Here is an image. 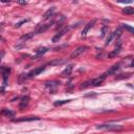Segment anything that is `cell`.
<instances>
[{"instance_id": "1", "label": "cell", "mask_w": 134, "mask_h": 134, "mask_svg": "<svg viewBox=\"0 0 134 134\" xmlns=\"http://www.w3.org/2000/svg\"><path fill=\"white\" fill-rule=\"evenodd\" d=\"M97 129H104V130L108 131H120L123 129L121 125H112V124H104V125H98L96 126Z\"/></svg>"}, {"instance_id": "2", "label": "cell", "mask_w": 134, "mask_h": 134, "mask_svg": "<svg viewBox=\"0 0 134 134\" xmlns=\"http://www.w3.org/2000/svg\"><path fill=\"white\" fill-rule=\"evenodd\" d=\"M68 31H69V26H68V25L62 27V28L60 29V32H58V34L53 36V38H52V42H54V43L59 42V41H60V39H61V38H62Z\"/></svg>"}, {"instance_id": "3", "label": "cell", "mask_w": 134, "mask_h": 134, "mask_svg": "<svg viewBox=\"0 0 134 134\" xmlns=\"http://www.w3.org/2000/svg\"><path fill=\"white\" fill-rule=\"evenodd\" d=\"M87 49H88L87 46H80V47H78L76 50H73L72 53L70 54V59H76V58H78L79 56H81L82 53L85 52Z\"/></svg>"}, {"instance_id": "4", "label": "cell", "mask_w": 134, "mask_h": 134, "mask_svg": "<svg viewBox=\"0 0 134 134\" xmlns=\"http://www.w3.org/2000/svg\"><path fill=\"white\" fill-rule=\"evenodd\" d=\"M59 82H57V81H51V82H46L45 83V86H46V88L48 89L49 91H50V93H54L57 91V88L59 87Z\"/></svg>"}, {"instance_id": "5", "label": "cell", "mask_w": 134, "mask_h": 134, "mask_svg": "<svg viewBox=\"0 0 134 134\" xmlns=\"http://www.w3.org/2000/svg\"><path fill=\"white\" fill-rule=\"evenodd\" d=\"M44 69H45V66H40V67H37V68H35V69H33L32 71H29L27 74H26V78L27 79H32V78H34V77H36V76H38V74H40Z\"/></svg>"}, {"instance_id": "6", "label": "cell", "mask_w": 134, "mask_h": 134, "mask_svg": "<svg viewBox=\"0 0 134 134\" xmlns=\"http://www.w3.org/2000/svg\"><path fill=\"white\" fill-rule=\"evenodd\" d=\"M95 22H96V20H95V19H93V20H91L90 22H88V23L86 24V25L84 26L83 31H82V36H83V37H85L86 35H87V33H88L89 31H90V29H91L93 26H94V24H95Z\"/></svg>"}, {"instance_id": "7", "label": "cell", "mask_w": 134, "mask_h": 134, "mask_svg": "<svg viewBox=\"0 0 134 134\" xmlns=\"http://www.w3.org/2000/svg\"><path fill=\"white\" fill-rule=\"evenodd\" d=\"M106 78H107V74L104 73V74H102L101 77H98L97 79H95V80H92V86H100L101 84L105 81Z\"/></svg>"}, {"instance_id": "8", "label": "cell", "mask_w": 134, "mask_h": 134, "mask_svg": "<svg viewBox=\"0 0 134 134\" xmlns=\"http://www.w3.org/2000/svg\"><path fill=\"white\" fill-rule=\"evenodd\" d=\"M50 25H51V23H47V24H43V25H40L38 28H37V31H35V34H42V33H44V32H46L47 29L50 27Z\"/></svg>"}, {"instance_id": "9", "label": "cell", "mask_w": 134, "mask_h": 134, "mask_svg": "<svg viewBox=\"0 0 134 134\" xmlns=\"http://www.w3.org/2000/svg\"><path fill=\"white\" fill-rule=\"evenodd\" d=\"M121 51H122V43L120 42V43H118V45H116V48L114 49L113 51H111L110 53H109V57H110V58L116 57V56H118V54L121 53Z\"/></svg>"}, {"instance_id": "10", "label": "cell", "mask_w": 134, "mask_h": 134, "mask_svg": "<svg viewBox=\"0 0 134 134\" xmlns=\"http://www.w3.org/2000/svg\"><path fill=\"white\" fill-rule=\"evenodd\" d=\"M39 117L37 116H26V117H21V118H16L14 122H32V121H38Z\"/></svg>"}, {"instance_id": "11", "label": "cell", "mask_w": 134, "mask_h": 134, "mask_svg": "<svg viewBox=\"0 0 134 134\" xmlns=\"http://www.w3.org/2000/svg\"><path fill=\"white\" fill-rule=\"evenodd\" d=\"M29 100H31V98H29V96H23L22 98H21V101H20V105H19V108L21 109H24L25 108L27 105H28V103H29Z\"/></svg>"}, {"instance_id": "12", "label": "cell", "mask_w": 134, "mask_h": 134, "mask_svg": "<svg viewBox=\"0 0 134 134\" xmlns=\"http://www.w3.org/2000/svg\"><path fill=\"white\" fill-rule=\"evenodd\" d=\"M54 12H56V7H50L45 14L43 15V20H47V19H49L50 17H52L53 14H54Z\"/></svg>"}, {"instance_id": "13", "label": "cell", "mask_w": 134, "mask_h": 134, "mask_svg": "<svg viewBox=\"0 0 134 134\" xmlns=\"http://www.w3.org/2000/svg\"><path fill=\"white\" fill-rule=\"evenodd\" d=\"M48 51V48L47 47H41V48H39L36 50V57L35 58H39V57H41L42 54L44 53H46Z\"/></svg>"}, {"instance_id": "14", "label": "cell", "mask_w": 134, "mask_h": 134, "mask_svg": "<svg viewBox=\"0 0 134 134\" xmlns=\"http://www.w3.org/2000/svg\"><path fill=\"white\" fill-rule=\"evenodd\" d=\"M120 69V63H117V64H114V65L112 66V67H110L107 70V72H106V74H112V73H114L116 70H118Z\"/></svg>"}, {"instance_id": "15", "label": "cell", "mask_w": 134, "mask_h": 134, "mask_svg": "<svg viewBox=\"0 0 134 134\" xmlns=\"http://www.w3.org/2000/svg\"><path fill=\"white\" fill-rule=\"evenodd\" d=\"M1 114L2 115H5L6 117H14L15 116V112L8 110V109H4V110H2Z\"/></svg>"}, {"instance_id": "16", "label": "cell", "mask_w": 134, "mask_h": 134, "mask_svg": "<svg viewBox=\"0 0 134 134\" xmlns=\"http://www.w3.org/2000/svg\"><path fill=\"white\" fill-rule=\"evenodd\" d=\"M71 71H72V65H69L62 71V76L63 77H67V76H69V74L71 73Z\"/></svg>"}, {"instance_id": "17", "label": "cell", "mask_w": 134, "mask_h": 134, "mask_svg": "<svg viewBox=\"0 0 134 134\" xmlns=\"http://www.w3.org/2000/svg\"><path fill=\"white\" fill-rule=\"evenodd\" d=\"M35 35H36V34H35V32H32V33H28V34H25V35H23V36L21 37V40H28V39H31V38H33L34 36H35Z\"/></svg>"}, {"instance_id": "18", "label": "cell", "mask_w": 134, "mask_h": 134, "mask_svg": "<svg viewBox=\"0 0 134 134\" xmlns=\"http://www.w3.org/2000/svg\"><path fill=\"white\" fill-rule=\"evenodd\" d=\"M9 71H11V69L9 68H4L3 69V81H4V85H5L6 83V80H7V77L9 74Z\"/></svg>"}, {"instance_id": "19", "label": "cell", "mask_w": 134, "mask_h": 134, "mask_svg": "<svg viewBox=\"0 0 134 134\" xmlns=\"http://www.w3.org/2000/svg\"><path fill=\"white\" fill-rule=\"evenodd\" d=\"M123 13L126 15H132V14H134V8L131 6H128V7L123 9Z\"/></svg>"}, {"instance_id": "20", "label": "cell", "mask_w": 134, "mask_h": 134, "mask_svg": "<svg viewBox=\"0 0 134 134\" xmlns=\"http://www.w3.org/2000/svg\"><path fill=\"white\" fill-rule=\"evenodd\" d=\"M71 100H62V101H57V102H54V106H63V105H65V104L69 103Z\"/></svg>"}, {"instance_id": "21", "label": "cell", "mask_w": 134, "mask_h": 134, "mask_svg": "<svg viewBox=\"0 0 134 134\" xmlns=\"http://www.w3.org/2000/svg\"><path fill=\"white\" fill-rule=\"evenodd\" d=\"M90 85H92V80H89V81H86V82H84L82 85H81V89H85V88H87V87H89Z\"/></svg>"}, {"instance_id": "22", "label": "cell", "mask_w": 134, "mask_h": 134, "mask_svg": "<svg viewBox=\"0 0 134 134\" xmlns=\"http://www.w3.org/2000/svg\"><path fill=\"white\" fill-rule=\"evenodd\" d=\"M112 35H113V38H114V37H116V38L121 37V35H122V29H121V28L115 29V31H114V33H112Z\"/></svg>"}, {"instance_id": "23", "label": "cell", "mask_w": 134, "mask_h": 134, "mask_svg": "<svg viewBox=\"0 0 134 134\" xmlns=\"http://www.w3.org/2000/svg\"><path fill=\"white\" fill-rule=\"evenodd\" d=\"M122 27L123 28H125V29H127V31H129L131 34H133L134 33V29H133V27H131V26H129L128 24H122Z\"/></svg>"}, {"instance_id": "24", "label": "cell", "mask_w": 134, "mask_h": 134, "mask_svg": "<svg viewBox=\"0 0 134 134\" xmlns=\"http://www.w3.org/2000/svg\"><path fill=\"white\" fill-rule=\"evenodd\" d=\"M112 39H113V35H112V33H110V34H109V36H108V38H107V40H106V43H105V45H106V46L109 45V44L111 43Z\"/></svg>"}, {"instance_id": "25", "label": "cell", "mask_w": 134, "mask_h": 134, "mask_svg": "<svg viewBox=\"0 0 134 134\" xmlns=\"http://www.w3.org/2000/svg\"><path fill=\"white\" fill-rule=\"evenodd\" d=\"M132 76V74L131 73H127V74H121V77H116L115 79H116V80H122V79H127V78H130Z\"/></svg>"}, {"instance_id": "26", "label": "cell", "mask_w": 134, "mask_h": 134, "mask_svg": "<svg viewBox=\"0 0 134 134\" xmlns=\"http://www.w3.org/2000/svg\"><path fill=\"white\" fill-rule=\"evenodd\" d=\"M28 20H27V19H24V20H21L20 22H18V23H16V25H15V27H20L21 25H22V24H24V23H26Z\"/></svg>"}, {"instance_id": "27", "label": "cell", "mask_w": 134, "mask_h": 134, "mask_svg": "<svg viewBox=\"0 0 134 134\" xmlns=\"http://www.w3.org/2000/svg\"><path fill=\"white\" fill-rule=\"evenodd\" d=\"M107 32H108V27H107V26H104V27H103V31H102L101 37H105L106 34H107Z\"/></svg>"}, {"instance_id": "28", "label": "cell", "mask_w": 134, "mask_h": 134, "mask_svg": "<svg viewBox=\"0 0 134 134\" xmlns=\"http://www.w3.org/2000/svg\"><path fill=\"white\" fill-rule=\"evenodd\" d=\"M64 61H53L50 63V65H56V64H62Z\"/></svg>"}, {"instance_id": "29", "label": "cell", "mask_w": 134, "mask_h": 134, "mask_svg": "<svg viewBox=\"0 0 134 134\" xmlns=\"http://www.w3.org/2000/svg\"><path fill=\"white\" fill-rule=\"evenodd\" d=\"M18 3H20V4H26L27 2L26 1H18Z\"/></svg>"}, {"instance_id": "30", "label": "cell", "mask_w": 134, "mask_h": 134, "mask_svg": "<svg viewBox=\"0 0 134 134\" xmlns=\"http://www.w3.org/2000/svg\"><path fill=\"white\" fill-rule=\"evenodd\" d=\"M3 27H4V24H3V23H0V31H1Z\"/></svg>"}, {"instance_id": "31", "label": "cell", "mask_w": 134, "mask_h": 134, "mask_svg": "<svg viewBox=\"0 0 134 134\" xmlns=\"http://www.w3.org/2000/svg\"><path fill=\"white\" fill-rule=\"evenodd\" d=\"M0 40H2V38H1V37H0Z\"/></svg>"}]
</instances>
